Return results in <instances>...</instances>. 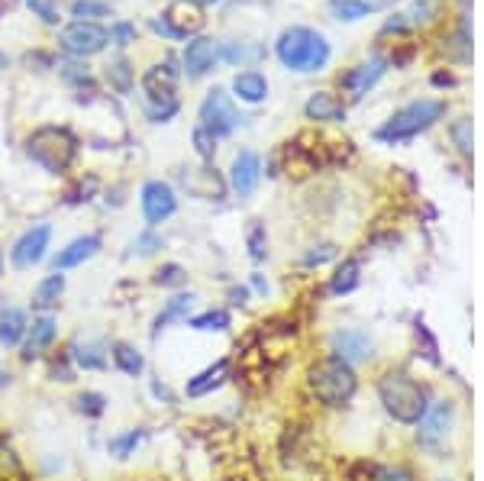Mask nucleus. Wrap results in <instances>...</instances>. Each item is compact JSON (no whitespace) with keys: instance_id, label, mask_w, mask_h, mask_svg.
<instances>
[{"instance_id":"nucleus-1","label":"nucleus","mask_w":484,"mask_h":481,"mask_svg":"<svg viewBox=\"0 0 484 481\" xmlns=\"http://www.w3.org/2000/svg\"><path fill=\"white\" fill-rule=\"evenodd\" d=\"M274 52H278L281 65L290 68V72H320L323 65L330 62V42L323 39L316 30H307V26L284 30L278 36Z\"/></svg>"},{"instance_id":"nucleus-2","label":"nucleus","mask_w":484,"mask_h":481,"mask_svg":"<svg viewBox=\"0 0 484 481\" xmlns=\"http://www.w3.org/2000/svg\"><path fill=\"white\" fill-rule=\"evenodd\" d=\"M26 155L48 175H65L78 155V139L68 127H39L26 139Z\"/></svg>"},{"instance_id":"nucleus-3","label":"nucleus","mask_w":484,"mask_h":481,"mask_svg":"<svg viewBox=\"0 0 484 481\" xmlns=\"http://www.w3.org/2000/svg\"><path fill=\"white\" fill-rule=\"evenodd\" d=\"M378 398L397 424H419V417L429 407L423 385H417L407 372H387L378 381Z\"/></svg>"},{"instance_id":"nucleus-4","label":"nucleus","mask_w":484,"mask_h":481,"mask_svg":"<svg viewBox=\"0 0 484 481\" xmlns=\"http://www.w3.org/2000/svg\"><path fill=\"white\" fill-rule=\"evenodd\" d=\"M307 381H310V391L316 394V401L326 404V407L349 404L355 398V388H359V378H355L352 365L336 359V355L316 362L314 369H310V375H307Z\"/></svg>"},{"instance_id":"nucleus-5","label":"nucleus","mask_w":484,"mask_h":481,"mask_svg":"<svg viewBox=\"0 0 484 481\" xmlns=\"http://www.w3.org/2000/svg\"><path fill=\"white\" fill-rule=\"evenodd\" d=\"M443 113H445L443 101H433V97L413 101V104H407L403 110H397L394 117L378 129V139L381 143H403V139H413V136H419L423 129L433 127Z\"/></svg>"},{"instance_id":"nucleus-6","label":"nucleus","mask_w":484,"mask_h":481,"mask_svg":"<svg viewBox=\"0 0 484 481\" xmlns=\"http://www.w3.org/2000/svg\"><path fill=\"white\" fill-rule=\"evenodd\" d=\"M242 123V113L233 107L229 94L223 88H213L207 97H203L201 104V127L207 129L210 136L220 139V136H229L236 127Z\"/></svg>"},{"instance_id":"nucleus-7","label":"nucleus","mask_w":484,"mask_h":481,"mask_svg":"<svg viewBox=\"0 0 484 481\" xmlns=\"http://www.w3.org/2000/svg\"><path fill=\"white\" fill-rule=\"evenodd\" d=\"M58 42H62V48L68 52V56L88 58V56H97V52H104L107 42H110V32H107L104 26L78 20V23L65 26L62 39H58Z\"/></svg>"},{"instance_id":"nucleus-8","label":"nucleus","mask_w":484,"mask_h":481,"mask_svg":"<svg viewBox=\"0 0 484 481\" xmlns=\"http://www.w3.org/2000/svg\"><path fill=\"white\" fill-rule=\"evenodd\" d=\"M175 84H177V72L171 62L152 65L149 72L143 74V91L149 97V107H175Z\"/></svg>"},{"instance_id":"nucleus-9","label":"nucleus","mask_w":484,"mask_h":481,"mask_svg":"<svg viewBox=\"0 0 484 481\" xmlns=\"http://www.w3.org/2000/svg\"><path fill=\"white\" fill-rule=\"evenodd\" d=\"M175 210H177V197L165 181H149V185L143 188V217L149 226L165 223Z\"/></svg>"},{"instance_id":"nucleus-10","label":"nucleus","mask_w":484,"mask_h":481,"mask_svg":"<svg viewBox=\"0 0 484 481\" xmlns=\"http://www.w3.org/2000/svg\"><path fill=\"white\" fill-rule=\"evenodd\" d=\"M48 240H52V226L48 223H39V226H32V230H26L13 246L16 268H32V265H39L48 249Z\"/></svg>"},{"instance_id":"nucleus-11","label":"nucleus","mask_w":484,"mask_h":481,"mask_svg":"<svg viewBox=\"0 0 484 481\" xmlns=\"http://www.w3.org/2000/svg\"><path fill=\"white\" fill-rule=\"evenodd\" d=\"M161 20L177 32V39H187V36H194V32L203 26L201 0H175V4L161 13Z\"/></svg>"},{"instance_id":"nucleus-12","label":"nucleus","mask_w":484,"mask_h":481,"mask_svg":"<svg viewBox=\"0 0 484 481\" xmlns=\"http://www.w3.org/2000/svg\"><path fill=\"white\" fill-rule=\"evenodd\" d=\"M385 72H387V58L375 56L371 62H362V65H355V68H349V72L342 74V88L359 101V97H365L375 84H378V78Z\"/></svg>"},{"instance_id":"nucleus-13","label":"nucleus","mask_w":484,"mask_h":481,"mask_svg":"<svg viewBox=\"0 0 484 481\" xmlns=\"http://www.w3.org/2000/svg\"><path fill=\"white\" fill-rule=\"evenodd\" d=\"M220 58V42L210 39V36H194L185 48V72L187 78H201L207 74Z\"/></svg>"},{"instance_id":"nucleus-14","label":"nucleus","mask_w":484,"mask_h":481,"mask_svg":"<svg viewBox=\"0 0 484 481\" xmlns=\"http://www.w3.org/2000/svg\"><path fill=\"white\" fill-rule=\"evenodd\" d=\"M333 349H336V359L342 362H365L371 359V337L365 329H339L336 337H333Z\"/></svg>"},{"instance_id":"nucleus-15","label":"nucleus","mask_w":484,"mask_h":481,"mask_svg":"<svg viewBox=\"0 0 484 481\" xmlns=\"http://www.w3.org/2000/svg\"><path fill=\"white\" fill-rule=\"evenodd\" d=\"M258 178H262V162L255 153H239L233 159V169H229V185L239 197H249L258 188Z\"/></svg>"},{"instance_id":"nucleus-16","label":"nucleus","mask_w":484,"mask_h":481,"mask_svg":"<svg viewBox=\"0 0 484 481\" xmlns=\"http://www.w3.org/2000/svg\"><path fill=\"white\" fill-rule=\"evenodd\" d=\"M304 113H307V120L336 123V120H346V104H342L336 94H330V91H316L304 104Z\"/></svg>"},{"instance_id":"nucleus-17","label":"nucleus","mask_w":484,"mask_h":481,"mask_svg":"<svg viewBox=\"0 0 484 481\" xmlns=\"http://www.w3.org/2000/svg\"><path fill=\"white\" fill-rule=\"evenodd\" d=\"M449 424H452V404L449 401L433 404V407H427V414L419 417V440L423 442L443 440V436L449 433Z\"/></svg>"},{"instance_id":"nucleus-18","label":"nucleus","mask_w":484,"mask_h":481,"mask_svg":"<svg viewBox=\"0 0 484 481\" xmlns=\"http://www.w3.org/2000/svg\"><path fill=\"white\" fill-rule=\"evenodd\" d=\"M181 181H185V188L194 197H213V201L223 197V181H220L213 169H187L181 171Z\"/></svg>"},{"instance_id":"nucleus-19","label":"nucleus","mask_w":484,"mask_h":481,"mask_svg":"<svg viewBox=\"0 0 484 481\" xmlns=\"http://www.w3.org/2000/svg\"><path fill=\"white\" fill-rule=\"evenodd\" d=\"M97 249H100V236H81V240L68 242L56 256V272H65V268L88 262L91 256H97Z\"/></svg>"},{"instance_id":"nucleus-20","label":"nucleus","mask_w":484,"mask_h":481,"mask_svg":"<svg viewBox=\"0 0 484 481\" xmlns=\"http://www.w3.org/2000/svg\"><path fill=\"white\" fill-rule=\"evenodd\" d=\"M26 329H30V337H26L23 359H36L42 349H48V345H52V339H56V333H58L56 320H52L48 313H46V317H36V320H32V327H26Z\"/></svg>"},{"instance_id":"nucleus-21","label":"nucleus","mask_w":484,"mask_h":481,"mask_svg":"<svg viewBox=\"0 0 484 481\" xmlns=\"http://www.w3.org/2000/svg\"><path fill=\"white\" fill-rule=\"evenodd\" d=\"M233 91L246 104H262L268 97V81L265 74H258V72H242L233 78Z\"/></svg>"},{"instance_id":"nucleus-22","label":"nucleus","mask_w":484,"mask_h":481,"mask_svg":"<svg viewBox=\"0 0 484 481\" xmlns=\"http://www.w3.org/2000/svg\"><path fill=\"white\" fill-rule=\"evenodd\" d=\"M26 313L16 310V307H7V310L0 313V345H7V349H13L20 339L26 337Z\"/></svg>"},{"instance_id":"nucleus-23","label":"nucleus","mask_w":484,"mask_h":481,"mask_svg":"<svg viewBox=\"0 0 484 481\" xmlns=\"http://www.w3.org/2000/svg\"><path fill=\"white\" fill-rule=\"evenodd\" d=\"M226 372H229V362L220 359L217 365H210L207 372H201L197 378H191V381H187V394H191V398H201V394H207L210 388L223 385Z\"/></svg>"},{"instance_id":"nucleus-24","label":"nucleus","mask_w":484,"mask_h":481,"mask_svg":"<svg viewBox=\"0 0 484 481\" xmlns=\"http://www.w3.org/2000/svg\"><path fill=\"white\" fill-rule=\"evenodd\" d=\"M65 291V275H48L46 281H42L39 288H36V294H32V307L36 310H48V307L58 304V297H62Z\"/></svg>"},{"instance_id":"nucleus-25","label":"nucleus","mask_w":484,"mask_h":481,"mask_svg":"<svg viewBox=\"0 0 484 481\" xmlns=\"http://www.w3.org/2000/svg\"><path fill=\"white\" fill-rule=\"evenodd\" d=\"M220 56L233 65H252L258 62V58H265V48L258 46V42H226V46L220 48Z\"/></svg>"},{"instance_id":"nucleus-26","label":"nucleus","mask_w":484,"mask_h":481,"mask_svg":"<svg viewBox=\"0 0 484 481\" xmlns=\"http://www.w3.org/2000/svg\"><path fill=\"white\" fill-rule=\"evenodd\" d=\"M191 304H194V297L191 294H177V297H171L169 304H165V310L155 317V333L159 329H165L169 323H175V320H185L187 317V310H191Z\"/></svg>"},{"instance_id":"nucleus-27","label":"nucleus","mask_w":484,"mask_h":481,"mask_svg":"<svg viewBox=\"0 0 484 481\" xmlns=\"http://www.w3.org/2000/svg\"><path fill=\"white\" fill-rule=\"evenodd\" d=\"M72 359L78 362L81 369H88V372H97V369H104L107 365V355H104V349L97 343H84V345H74L72 349Z\"/></svg>"},{"instance_id":"nucleus-28","label":"nucleus","mask_w":484,"mask_h":481,"mask_svg":"<svg viewBox=\"0 0 484 481\" xmlns=\"http://www.w3.org/2000/svg\"><path fill=\"white\" fill-rule=\"evenodd\" d=\"M113 362H117V369L126 372V375H139V372L145 369V362H143V355H139V349H133V345H126V343L113 345Z\"/></svg>"},{"instance_id":"nucleus-29","label":"nucleus","mask_w":484,"mask_h":481,"mask_svg":"<svg viewBox=\"0 0 484 481\" xmlns=\"http://www.w3.org/2000/svg\"><path fill=\"white\" fill-rule=\"evenodd\" d=\"M107 81H110V88H117L120 94H129L133 91V68H129L126 58H113L110 65H107Z\"/></svg>"},{"instance_id":"nucleus-30","label":"nucleus","mask_w":484,"mask_h":481,"mask_svg":"<svg viewBox=\"0 0 484 481\" xmlns=\"http://www.w3.org/2000/svg\"><path fill=\"white\" fill-rule=\"evenodd\" d=\"M355 284H359V262H355V258H349V262H342L336 268L330 291H333V294H349Z\"/></svg>"},{"instance_id":"nucleus-31","label":"nucleus","mask_w":484,"mask_h":481,"mask_svg":"<svg viewBox=\"0 0 484 481\" xmlns=\"http://www.w3.org/2000/svg\"><path fill=\"white\" fill-rule=\"evenodd\" d=\"M330 10H333V16H336V20H346V23H352V20H362V16H368L375 7H371V4H365V0H333Z\"/></svg>"},{"instance_id":"nucleus-32","label":"nucleus","mask_w":484,"mask_h":481,"mask_svg":"<svg viewBox=\"0 0 484 481\" xmlns=\"http://www.w3.org/2000/svg\"><path fill=\"white\" fill-rule=\"evenodd\" d=\"M449 136H452V143H455V149H459L462 155H471V149H475V129H471V117H462V120L452 123Z\"/></svg>"},{"instance_id":"nucleus-33","label":"nucleus","mask_w":484,"mask_h":481,"mask_svg":"<svg viewBox=\"0 0 484 481\" xmlns=\"http://www.w3.org/2000/svg\"><path fill=\"white\" fill-rule=\"evenodd\" d=\"M152 281L159 284V288H181V284L187 281V272L181 268V265L169 262V265H161L159 272H155Z\"/></svg>"},{"instance_id":"nucleus-34","label":"nucleus","mask_w":484,"mask_h":481,"mask_svg":"<svg viewBox=\"0 0 484 481\" xmlns=\"http://www.w3.org/2000/svg\"><path fill=\"white\" fill-rule=\"evenodd\" d=\"M72 16H78L84 23H94L100 16H110V10H107V4H97V0H74Z\"/></svg>"},{"instance_id":"nucleus-35","label":"nucleus","mask_w":484,"mask_h":481,"mask_svg":"<svg viewBox=\"0 0 484 481\" xmlns=\"http://www.w3.org/2000/svg\"><path fill=\"white\" fill-rule=\"evenodd\" d=\"M0 481H26V472L20 466V459L13 456L10 450L0 446Z\"/></svg>"},{"instance_id":"nucleus-36","label":"nucleus","mask_w":484,"mask_h":481,"mask_svg":"<svg viewBox=\"0 0 484 481\" xmlns=\"http://www.w3.org/2000/svg\"><path fill=\"white\" fill-rule=\"evenodd\" d=\"M139 440H143V433H139V430H129V433H123V436H113L107 450H110V456L126 459L129 452H133V450L139 446Z\"/></svg>"},{"instance_id":"nucleus-37","label":"nucleus","mask_w":484,"mask_h":481,"mask_svg":"<svg viewBox=\"0 0 484 481\" xmlns=\"http://www.w3.org/2000/svg\"><path fill=\"white\" fill-rule=\"evenodd\" d=\"M74 404H78L81 414H88V417H100V414H104V407H107V398H104V394H97V391H84V394H78V398H74Z\"/></svg>"},{"instance_id":"nucleus-38","label":"nucleus","mask_w":484,"mask_h":481,"mask_svg":"<svg viewBox=\"0 0 484 481\" xmlns=\"http://www.w3.org/2000/svg\"><path fill=\"white\" fill-rule=\"evenodd\" d=\"M194 329H226L229 327V313L226 310H207L201 317H194L191 320Z\"/></svg>"},{"instance_id":"nucleus-39","label":"nucleus","mask_w":484,"mask_h":481,"mask_svg":"<svg viewBox=\"0 0 484 481\" xmlns=\"http://www.w3.org/2000/svg\"><path fill=\"white\" fill-rule=\"evenodd\" d=\"M191 139H194V149H197V155H201L203 162L213 159V149H217V145H213V143H217V139L210 136L207 129L197 127V129H194V136H191Z\"/></svg>"},{"instance_id":"nucleus-40","label":"nucleus","mask_w":484,"mask_h":481,"mask_svg":"<svg viewBox=\"0 0 484 481\" xmlns=\"http://www.w3.org/2000/svg\"><path fill=\"white\" fill-rule=\"evenodd\" d=\"M265 226L262 223H252L249 226V256L252 258H265Z\"/></svg>"},{"instance_id":"nucleus-41","label":"nucleus","mask_w":484,"mask_h":481,"mask_svg":"<svg viewBox=\"0 0 484 481\" xmlns=\"http://www.w3.org/2000/svg\"><path fill=\"white\" fill-rule=\"evenodd\" d=\"M371 481H413L407 468H397V466H381L371 472Z\"/></svg>"},{"instance_id":"nucleus-42","label":"nucleus","mask_w":484,"mask_h":481,"mask_svg":"<svg viewBox=\"0 0 484 481\" xmlns=\"http://www.w3.org/2000/svg\"><path fill=\"white\" fill-rule=\"evenodd\" d=\"M133 39H136V26L133 23H113L110 26V42H117V46H129Z\"/></svg>"},{"instance_id":"nucleus-43","label":"nucleus","mask_w":484,"mask_h":481,"mask_svg":"<svg viewBox=\"0 0 484 481\" xmlns=\"http://www.w3.org/2000/svg\"><path fill=\"white\" fill-rule=\"evenodd\" d=\"M26 4H30V10L36 16H42V20H46L48 26H56L58 23V10L52 7V4H48V0H26Z\"/></svg>"},{"instance_id":"nucleus-44","label":"nucleus","mask_w":484,"mask_h":481,"mask_svg":"<svg viewBox=\"0 0 484 481\" xmlns=\"http://www.w3.org/2000/svg\"><path fill=\"white\" fill-rule=\"evenodd\" d=\"M336 256V246H320V252H307L304 256V265H320L326 262V258Z\"/></svg>"},{"instance_id":"nucleus-45","label":"nucleus","mask_w":484,"mask_h":481,"mask_svg":"<svg viewBox=\"0 0 484 481\" xmlns=\"http://www.w3.org/2000/svg\"><path fill=\"white\" fill-rule=\"evenodd\" d=\"M161 242H159V236H152V233H145V236H139V242H136V249L143 252V256H152L155 249H159Z\"/></svg>"},{"instance_id":"nucleus-46","label":"nucleus","mask_w":484,"mask_h":481,"mask_svg":"<svg viewBox=\"0 0 484 481\" xmlns=\"http://www.w3.org/2000/svg\"><path fill=\"white\" fill-rule=\"evenodd\" d=\"M152 30L159 32V36H169V39H177V32L171 30V26L165 23V20H161V16H155V20H152Z\"/></svg>"},{"instance_id":"nucleus-47","label":"nucleus","mask_w":484,"mask_h":481,"mask_svg":"<svg viewBox=\"0 0 484 481\" xmlns=\"http://www.w3.org/2000/svg\"><path fill=\"white\" fill-rule=\"evenodd\" d=\"M403 30H407V20H401V16H397V20H387L381 32H403Z\"/></svg>"},{"instance_id":"nucleus-48","label":"nucleus","mask_w":484,"mask_h":481,"mask_svg":"<svg viewBox=\"0 0 484 481\" xmlns=\"http://www.w3.org/2000/svg\"><path fill=\"white\" fill-rule=\"evenodd\" d=\"M433 84H436V88H443V84H455V78H452L449 72H436L433 74Z\"/></svg>"},{"instance_id":"nucleus-49","label":"nucleus","mask_w":484,"mask_h":481,"mask_svg":"<svg viewBox=\"0 0 484 481\" xmlns=\"http://www.w3.org/2000/svg\"><path fill=\"white\" fill-rule=\"evenodd\" d=\"M7 385H10V372L0 369V388H7Z\"/></svg>"},{"instance_id":"nucleus-50","label":"nucleus","mask_w":484,"mask_h":481,"mask_svg":"<svg viewBox=\"0 0 484 481\" xmlns=\"http://www.w3.org/2000/svg\"><path fill=\"white\" fill-rule=\"evenodd\" d=\"M4 68H7V56H4V52H0V72H4Z\"/></svg>"},{"instance_id":"nucleus-51","label":"nucleus","mask_w":484,"mask_h":481,"mask_svg":"<svg viewBox=\"0 0 484 481\" xmlns=\"http://www.w3.org/2000/svg\"><path fill=\"white\" fill-rule=\"evenodd\" d=\"M365 4H371V7H375V4H385V0H365Z\"/></svg>"}]
</instances>
